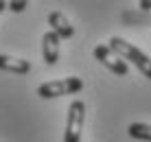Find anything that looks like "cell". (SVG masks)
<instances>
[{
  "label": "cell",
  "mask_w": 151,
  "mask_h": 142,
  "mask_svg": "<svg viewBox=\"0 0 151 142\" xmlns=\"http://www.w3.org/2000/svg\"><path fill=\"white\" fill-rule=\"evenodd\" d=\"M107 46L121 57L125 64H127V61H129V64H134L147 79H151V59L140 48H136V46L129 44V42H125L123 37H112Z\"/></svg>",
  "instance_id": "6da1fadb"
},
{
  "label": "cell",
  "mask_w": 151,
  "mask_h": 142,
  "mask_svg": "<svg viewBox=\"0 0 151 142\" xmlns=\"http://www.w3.org/2000/svg\"><path fill=\"white\" fill-rule=\"evenodd\" d=\"M83 90V81L79 77H66V79H55L46 81L37 87V94L42 98H59L66 94H77Z\"/></svg>",
  "instance_id": "7a4b0ae2"
},
{
  "label": "cell",
  "mask_w": 151,
  "mask_h": 142,
  "mask_svg": "<svg viewBox=\"0 0 151 142\" xmlns=\"http://www.w3.org/2000/svg\"><path fill=\"white\" fill-rule=\"evenodd\" d=\"M83 123H86V103L83 101H72L66 116V131H64V142H81L83 133Z\"/></svg>",
  "instance_id": "3957f363"
},
{
  "label": "cell",
  "mask_w": 151,
  "mask_h": 142,
  "mask_svg": "<svg viewBox=\"0 0 151 142\" xmlns=\"http://www.w3.org/2000/svg\"><path fill=\"white\" fill-rule=\"evenodd\" d=\"M94 57H96V59L101 61V64L105 66L110 72H114V75H118V77H127V72H129L127 64H125V61H123L107 44H99L96 48H94Z\"/></svg>",
  "instance_id": "277c9868"
},
{
  "label": "cell",
  "mask_w": 151,
  "mask_h": 142,
  "mask_svg": "<svg viewBox=\"0 0 151 142\" xmlns=\"http://www.w3.org/2000/svg\"><path fill=\"white\" fill-rule=\"evenodd\" d=\"M48 24H50V31H53L59 39H70L72 35H75V26L70 24V20L61 11H50Z\"/></svg>",
  "instance_id": "5b68a950"
},
{
  "label": "cell",
  "mask_w": 151,
  "mask_h": 142,
  "mask_svg": "<svg viewBox=\"0 0 151 142\" xmlns=\"http://www.w3.org/2000/svg\"><path fill=\"white\" fill-rule=\"evenodd\" d=\"M59 37L53 33V31H46L42 35V55H44V61L48 66H55L59 61Z\"/></svg>",
  "instance_id": "8992f818"
},
{
  "label": "cell",
  "mask_w": 151,
  "mask_h": 142,
  "mask_svg": "<svg viewBox=\"0 0 151 142\" xmlns=\"http://www.w3.org/2000/svg\"><path fill=\"white\" fill-rule=\"evenodd\" d=\"M0 70L13 72V75H29L31 72V64L27 59H15V57L0 55Z\"/></svg>",
  "instance_id": "52a82bcc"
},
{
  "label": "cell",
  "mask_w": 151,
  "mask_h": 142,
  "mask_svg": "<svg viewBox=\"0 0 151 142\" xmlns=\"http://www.w3.org/2000/svg\"><path fill=\"white\" fill-rule=\"evenodd\" d=\"M127 133L136 140H142V142H151V125L147 123H132L127 129Z\"/></svg>",
  "instance_id": "ba28073f"
},
{
  "label": "cell",
  "mask_w": 151,
  "mask_h": 142,
  "mask_svg": "<svg viewBox=\"0 0 151 142\" xmlns=\"http://www.w3.org/2000/svg\"><path fill=\"white\" fill-rule=\"evenodd\" d=\"M7 9H11L13 13H20V11H24V9H27V2H24V0H18V2H7Z\"/></svg>",
  "instance_id": "9c48e42d"
},
{
  "label": "cell",
  "mask_w": 151,
  "mask_h": 142,
  "mask_svg": "<svg viewBox=\"0 0 151 142\" xmlns=\"http://www.w3.org/2000/svg\"><path fill=\"white\" fill-rule=\"evenodd\" d=\"M140 9H142V11H149L151 9V0H140V4H138Z\"/></svg>",
  "instance_id": "30bf717a"
},
{
  "label": "cell",
  "mask_w": 151,
  "mask_h": 142,
  "mask_svg": "<svg viewBox=\"0 0 151 142\" xmlns=\"http://www.w3.org/2000/svg\"><path fill=\"white\" fill-rule=\"evenodd\" d=\"M4 9H7V2H2V0H0V13H2Z\"/></svg>",
  "instance_id": "8fae6325"
}]
</instances>
